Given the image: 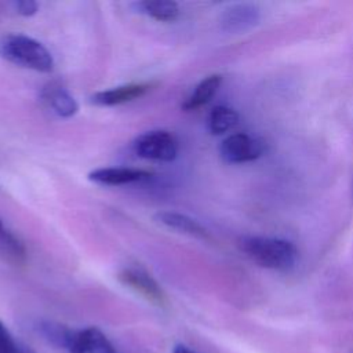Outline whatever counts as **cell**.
Instances as JSON below:
<instances>
[{
	"mask_svg": "<svg viewBox=\"0 0 353 353\" xmlns=\"http://www.w3.org/2000/svg\"><path fill=\"white\" fill-rule=\"evenodd\" d=\"M0 248L6 251L14 261L17 262H23L26 258V250L23 243L14 234L11 233L0 219Z\"/></svg>",
	"mask_w": 353,
	"mask_h": 353,
	"instance_id": "obj_15",
	"label": "cell"
},
{
	"mask_svg": "<svg viewBox=\"0 0 353 353\" xmlns=\"http://www.w3.org/2000/svg\"><path fill=\"white\" fill-rule=\"evenodd\" d=\"M137 156L154 161H172L178 156V141L170 131L153 130L141 134L134 141Z\"/></svg>",
	"mask_w": 353,
	"mask_h": 353,
	"instance_id": "obj_4",
	"label": "cell"
},
{
	"mask_svg": "<svg viewBox=\"0 0 353 353\" xmlns=\"http://www.w3.org/2000/svg\"><path fill=\"white\" fill-rule=\"evenodd\" d=\"M172 353H197V352L192 350V349H190L189 346H186V345L178 343V345H175V346H174V349H172Z\"/></svg>",
	"mask_w": 353,
	"mask_h": 353,
	"instance_id": "obj_18",
	"label": "cell"
},
{
	"mask_svg": "<svg viewBox=\"0 0 353 353\" xmlns=\"http://www.w3.org/2000/svg\"><path fill=\"white\" fill-rule=\"evenodd\" d=\"M0 353H33L29 347L18 342L8 328L0 321Z\"/></svg>",
	"mask_w": 353,
	"mask_h": 353,
	"instance_id": "obj_16",
	"label": "cell"
},
{
	"mask_svg": "<svg viewBox=\"0 0 353 353\" xmlns=\"http://www.w3.org/2000/svg\"><path fill=\"white\" fill-rule=\"evenodd\" d=\"M239 123V114L229 106H215L208 114V131L212 135H222Z\"/></svg>",
	"mask_w": 353,
	"mask_h": 353,
	"instance_id": "obj_14",
	"label": "cell"
},
{
	"mask_svg": "<svg viewBox=\"0 0 353 353\" xmlns=\"http://www.w3.org/2000/svg\"><path fill=\"white\" fill-rule=\"evenodd\" d=\"M39 330L50 343L68 353H117L109 338L97 327L73 330L59 323L43 321Z\"/></svg>",
	"mask_w": 353,
	"mask_h": 353,
	"instance_id": "obj_1",
	"label": "cell"
},
{
	"mask_svg": "<svg viewBox=\"0 0 353 353\" xmlns=\"http://www.w3.org/2000/svg\"><path fill=\"white\" fill-rule=\"evenodd\" d=\"M266 152V142L261 138L237 132L226 137L219 146V154L225 163L240 164L259 159Z\"/></svg>",
	"mask_w": 353,
	"mask_h": 353,
	"instance_id": "obj_5",
	"label": "cell"
},
{
	"mask_svg": "<svg viewBox=\"0 0 353 353\" xmlns=\"http://www.w3.org/2000/svg\"><path fill=\"white\" fill-rule=\"evenodd\" d=\"M14 8L22 17H32L39 11V4L33 0H17L14 1Z\"/></svg>",
	"mask_w": 353,
	"mask_h": 353,
	"instance_id": "obj_17",
	"label": "cell"
},
{
	"mask_svg": "<svg viewBox=\"0 0 353 353\" xmlns=\"http://www.w3.org/2000/svg\"><path fill=\"white\" fill-rule=\"evenodd\" d=\"M153 172L141 168H127V167H102L91 171L88 179L94 183L103 186H121L131 183H141L150 181Z\"/></svg>",
	"mask_w": 353,
	"mask_h": 353,
	"instance_id": "obj_8",
	"label": "cell"
},
{
	"mask_svg": "<svg viewBox=\"0 0 353 353\" xmlns=\"http://www.w3.org/2000/svg\"><path fill=\"white\" fill-rule=\"evenodd\" d=\"M261 21V8L252 3H234L228 6L221 17V29L228 33H244L255 28Z\"/></svg>",
	"mask_w": 353,
	"mask_h": 353,
	"instance_id": "obj_7",
	"label": "cell"
},
{
	"mask_svg": "<svg viewBox=\"0 0 353 353\" xmlns=\"http://www.w3.org/2000/svg\"><path fill=\"white\" fill-rule=\"evenodd\" d=\"M154 219L163 226L176 230L179 233L203 239V240L210 239L207 229L199 221H196L194 218L186 214L176 212V211H160L154 215Z\"/></svg>",
	"mask_w": 353,
	"mask_h": 353,
	"instance_id": "obj_10",
	"label": "cell"
},
{
	"mask_svg": "<svg viewBox=\"0 0 353 353\" xmlns=\"http://www.w3.org/2000/svg\"><path fill=\"white\" fill-rule=\"evenodd\" d=\"M43 97L51 110L62 119H69L79 110L76 99L61 85H50L43 91Z\"/></svg>",
	"mask_w": 353,
	"mask_h": 353,
	"instance_id": "obj_11",
	"label": "cell"
},
{
	"mask_svg": "<svg viewBox=\"0 0 353 353\" xmlns=\"http://www.w3.org/2000/svg\"><path fill=\"white\" fill-rule=\"evenodd\" d=\"M137 12L148 15L160 22H172L178 19L181 11L179 6L171 0H145L134 3Z\"/></svg>",
	"mask_w": 353,
	"mask_h": 353,
	"instance_id": "obj_13",
	"label": "cell"
},
{
	"mask_svg": "<svg viewBox=\"0 0 353 353\" xmlns=\"http://www.w3.org/2000/svg\"><path fill=\"white\" fill-rule=\"evenodd\" d=\"M0 55L8 62L40 73L54 69V58L44 44L25 34H7L0 40Z\"/></svg>",
	"mask_w": 353,
	"mask_h": 353,
	"instance_id": "obj_3",
	"label": "cell"
},
{
	"mask_svg": "<svg viewBox=\"0 0 353 353\" xmlns=\"http://www.w3.org/2000/svg\"><path fill=\"white\" fill-rule=\"evenodd\" d=\"M152 87H153L152 83H131V84L113 87L109 90L95 92L91 97V103L97 106L121 105L143 97Z\"/></svg>",
	"mask_w": 353,
	"mask_h": 353,
	"instance_id": "obj_9",
	"label": "cell"
},
{
	"mask_svg": "<svg viewBox=\"0 0 353 353\" xmlns=\"http://www.w3.org/2000/svg\"><path fill=\"white\" fill-rule=\"evenodd\" d=\"M239 247L252 262L272 270H290L298 259L296 247L284 239L244 236L240 239Z\"/></svg>",
	"mask_w": 353,
	"mask_h": 353,
	"instance_id": "obj_2",
	"label": "cell"
},
{
	"mask_svg": "<svg viewBox=\"0 0 353 353\" xmlns=\"http://www.w3.org/2000/svg\"><path fill=\"white\" fill-rule=\"evenodd\" d=\"M117 279L123 285L135 291L148 302L160 307L168 305V298L164 290L145 269L139 266H127L117 273Z\"/></svg>",
	"mask_w": 353,
	"mask_h": 353,
	"instance_id": "obj_6",
	"label": "cell"
},
{
	"mask_svg": "<svg viewBox=\"0 0 353 353\" xmlns=\"http://www.w3.org/2000/svg\"><path fill=\"white\" fill-rule=\"evenodd\" d=\"M222 83V76L221 74H211L203 79L192 91V94L185 99L182 103V109L186 112L196 110L205 103H208L212 97L216 94L218 88L221 87Z\"/></svg>",
	"mask_w": 353,
	"mask_h": 353,
	"instance_id": "obj_12",
	"label": "cell"
}]
</instances>
